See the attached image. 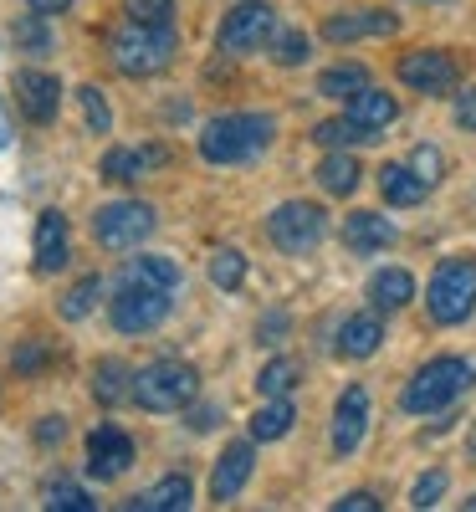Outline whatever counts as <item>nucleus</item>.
Here are the masks:
<instances>
[{
  "mask_svg": "<svg viewBox=\"0 0 476 512\" xmlns=\"http://www.w3.org/2000/svg\"><path fill=\"white\" fill-rule=\"evenodd\" d=\"M123 16L144 26H169L175 21V0H123Z\"/></svg>",
  "mask_w": 476,
  "mask_h": 512,
  "instance_id": "f704fd0d",
  "label": "nucleus"
},
{
  "mask_svg": "<svg viewBox=\"0 0 476 512\" xmlns=\"http://www.w3.org/2000/svg\"><path fill=\"white\" fill-rule=\"evenodd\" d=\"M333 507L338 512H379V497L374 492H349V497H338Z\"/></svg>",
  "mask_w": 476,
  "mask_h": 512,
  "instance_id": "a19ab883",
  "label": "nucleus"
},
{
  "mask_svg": "<svg viewBox=\"0 0 476 512\" xmlns=\"http://www.w3.org/2000/svg\"><path fill=\"white\" fill-rule=\"evenodd\" d=\"M113 328L118 333H149L169 318V292L164 287H144V282H118L113 292Z\"/></svg>",
  "mask_w": 476,
  "mask_h": 512,
  "instance_id": "0eeeda50",
  "label": "nucleus"
},
{
  "mask_svg": "<svg viewBox=\"0 0 476 512\" xmlns=\"http://www.w3.org/2000/svg\"><path fill=\"white\" fill-rule=\"evenodd\" d=\"M164 159H169L164 149H108V154H103V180L134 185V180L149 175V169H159Z\"/></svg>",
  "mask_w": 476,
  "mask_h": 512,
  "instance_id": "6ab92c4d",
  "label": "nucleus"
},
{
  "mask_svg": "<svg viewBox=\"0 0 476 512\" xmlns=\"http://www.w3.org/2000/svg\"><path fill=\"white\" fill-rule=\"evenodd\" d=\"M11 144V118H6V108H0V149Z\"/></svg>",
  "mask_w": 476,
  "mask_h": 512,
  "instance_id": "49530a36",
  "label": "nucleus"
},
{
  "mask_svg": "<svg viewBox=\"0 0 476 512\" xmlns=\"http://www.w3.org/2000/svg\"><path fill=\"white\" fill-rule=\"evenodd\" d=\"M400 16L395 11H338L323 21V41L333 47H349V41H369V36H395Z\"/></svg>",
  "mask_w": 476,
  "mask_h": 512,
  "instance_id": "f8f14e48",
  "label": "nucleus"
},
{
  "mask_svg": "<svg viewBox=\"0 0 476 512\" xmlns=\"http://www.w3.org/2000/svg\"><path fill=\"white\" fill-rule=\"evenodd\" d=\"M195 390H200V374L180 359H159V364H144L134 374V400H139V410H154V415L190 410Z\"/></svg>",
  "mask_w": 476,
  "mask_h": 512,
  "instance_id": "20e7f679",
  "label": "nucleus"
},
{
  "mask_svg": "<svg viewBox=\"0 0 476 512\" xmlns=\"http://www.w3.org/2000/svg\"><path fill=\"white\" fill-rule=\"evenodd\" d=\"M128 466H134V441H128L118 425H98V431L88 436V472L98 482H113L123 477Z\"/></svg>",
  "mask_w": 476,
  "mask_h": 512,
  "instance_id": "ddd939ff",
  "label": "nucleus"
},
{
  "mask_svg": "<svg viewBox=\"0 0 476 512\" xmlns=\"http://www.w3.org/2000/svg\"><path fill=\"white\" fill-rule=\"evenodd\" d=\"M410 297H415V277H410L405 267H384V272L369 277V303H374L379 313H400Z\"/></svg>",
  "mask_w": 476,
  "mask_h": 512,
  "instance_id": "412c9836",
  "label": "nucleus"
},
{
  "mask_svg": "<svg viewBox=\"0 0 476 512\" xmlns=\"http://www.w3.org/2000/svg\"><path fill=\"white\" fill-rule=\"evenodd\" d=\"M123 282H144V287H164V292H175V287H180V267L169 262V256H128Z\"/></svg>",
  "mask_w": 476,
  "mask_h": 512,
  "instance_id": "b1692460",
  "label": "nucleus"
},
{
  "mask_svg": "<svg viewBox=\"0 0 476 512\" xmlns=\"http://www.w3.org/2000/svg\"><path fill=\"white\" fill-rule=\"evenodd\" d=\"M215 420H221V410H215V405H205V410H195V415H190V425H195V431H210Z\"/></svg>",
  "mask_w": 476,
  "mask_h": 512,
  "instance_id": "c03bdc74",
  "label": "nucleus"
},
{
  "mask_svg": "<svg viewBox=\"0 0 476 512\" xmlns=\"http://www.w3.org/2000/svg\"><path fill=\"white\" fill-rule=\"evenodd\" d=\"M379 344H384V323H379V313H354V318H343L338 323V359H369V354H379Z\"/></svg>",
  "mask_w": 476,
  "mask_h": 512,
  "instance_id": "f3484780",
  "label": "nucleus"
},
{
  "mask_svg": "<svg viewBox=\"0 0 476 512\" xmlns=\"http://www.w3.org/2000/svg\"><path fill=\"white\" fill-rule=\"evenodd\" d=\"M379 190H384L389 205H420L430 185L415 175L410 164H384V169H379Z\"/></svg>",
  "mask_w": 476,
  "mask_h": 512,
  "instance_id": "5701e85b",
  "label": "nucleus"
},
{
  "mask_svg": "<svg viewBox=\"0 0 476 512\" xmlns=\"http://www.w3.org/2000/svg\"><path fill=\"white\" fill-rule=\"evenodd\" d=\"M98 292H103V277H82V282L62 297V303H57V313H62L67 323H82V318L98 308Z\"/></svg>",
  "mask_w": 476,
  "mask_h": 512,
  "instance_id": "c756f323",
  "label": "nucleus"
},
{
  "mask_svg": "<svg viewBox=\"0 0 476 512\" xmlns=\"http://www.w3.org/2000/svg\"><path fill=\"white\" fill-rule=\"evenodd\" d=\"M108 52H113V67H118V72H128V77H154V72H164L169 62H175L180 36H175V26L128 21L123 31H113Z\"/></svg>",
  "mask_w": 476,
  "mask_h": 512,
  "instance_id": "f03ea898",
  "label": "nucleus"
},
{
  "mask_svg": "<svg viewBox=\"0 0 476 512\" xmlns=\"http://www.w3.org/2000/svg\"><path fill=\"white\" fill-rule=\"evenodd\" d=\"M446 497V472L436 466V472H425L415 487H410V507H436Z\"/></svg>",
  "mask_w": 476,
  "mask_h": 512,
  "instance_id": "e433bc0d",
  "label": "nucleus"
},
{
  "mask_svg": "<svg viewBox=\"0 0 476 512\" xmlns=\"http://www.w3.org/2000/svg\"><path fill=\"white\" fill-rule=\"evenodd\" d=\"M425 308H430V323H466L476 313V262L471 256H451V262L436 267V277H430L425 287Z\"/></svg>",
  "mask_w": 476,
  "mask_h": 512,
  "instance_id": "7ed1b4c3",
  "label": "nucleus"
},
{
  "mask_svg": "<svg viewBox=\"0 0 476 512\" xmlns=\"http://www.w3.org/2000/svg\"><path fill=\"white\" fill-rule=\"evenodd\" d=\"M272 31H277V11L267 6V0H246V6H236L221 21V52L226 57H246L256 47H267Z\"/></svg>",
  "mask_w": 476,
  "mask_h": 512,
  "instance_id": "1a4fd4ad",
  "label": "nucleus"
},
{
  "mask_svg": "<svg viewBox=\"0 0 476 512\" xmlns=\"http://www.w3.org/2000/svg\"><path fill=\"white\" fill-rule=\"evenodd\" d=\"M343 241H349V251H359V256H374L384 246H395V221L379 216V210H354V216L343 221Z\"/></svg>",
  "mask_w": 476,
  "mask_h": 512,
  "instance_id": "dca6fc26",
  "label": "nucleus"
},
{
  "mask_svg": "<svg viewBox=\"0 0 476 512\" xmlns=\"http://www.w3.org/2000/svg\"><path fill=\"white\" fill-rule=\"evenodd\" d=\"M251 466H256V451L251 441H236L221 451V461H215V477H210V497L215 502H231L246 482H251Z\"/></svg>",
  "mask_w": 476,
  "mask_h": 512,
  "instance_id": "2eb2a0df",
  "label": "nucleus"
},
{
  "mask_svg": "<svg viewBox=\"0 0 476 512\" xmlns=\"http://www.w3.org/2000/svg\"><path fill=\"white\" fill-rule=\"evenodd\" d=\"M62 431H67L62 415H47V420L36 425V441H41V446H52V441H62Z\"/></svg>",
  "mask_w": 476,
  "mask_h": 512,
  "instance_id": "37998d69",
  "label": "nucleus"
},
{
  "mask_svg": "<svg viewBox=\"0 0 476 512\" xmlns=\"http://www.w3.org/2000/svg\"><path fill=\"white\" fill-rule=\"evenodd\" d=\"M359 88H369V72L364 67H328L318 77V98H354Z\"/></svg>",
  "mask_w": 476,
  "mask_h": 512,
  "instance_id": "c85d7f7f",
  "label": "nucleus"
},
{
  "mask_svg": "<svg viewBox=\"0 0 476 512\" xmlns=\"http://www.w3.org/2000/svg\"><path fill=\"white\" fill-rule=\"evenodd\" d=\"M359 180H364V169H359L354 154H338V149H333V154L318 164V185H323L328 195H354Z\"/></svg>",
  "mask_w": 476,
  "mask_h": 512,
  "instance_id": "393cba45",
  "label": "nucleus"
},
{
  "mask_svg": "<svg viewBox=\"0 0 476 512\" xmlns=\"http://www.w3.org/2000/svg\"><path fill=\"white\" fill-rule=\"evenodd\" d=\"M471 456H476V431H471Z\"/></svg>",
  "mask_w": 476,
  "mask_h": 512,
  "instance_id": "de8ad7c7",
  "label": "nucleus"
},
{
  "mask_svg": "<svg viewBox=\"0 0 476 512\" xmlns=\"http://www.w3.org/2000/svg\"><path fill=\"white\" fill-rule=\"evenodd\" d=\"M466 507H471V512H476V497H471V502H466Z\"/></svg>",
  "mask_w": 476,
  "mask_h": 512,
  "instance_id": "09e8293b",
  "label": "nucleus"
},
{
  "mask_svg": "<svg viewBox=\"0 0 476 512\" xmlns=\"http://www.w3.org/2000/svg\"><path fill=\"white\" fill-rule=\"evenodd\" d=\"M456 77H461V67H456V57H451V52L425 47V52L400 57V82H405V88H415V93L441 98V93H451V88H456Z\"/></svg>",
  "mask_w": 476,
  "mask_h": 512,
  "instance_id": "9d476101",
  "label": "nucleus"
},
{
  "mask_svg": "<svg viewBox=\"0 0 476 512\" xmlns=\"http://www.w3.org/2000/svg\"><path fill=\"white\" fill-rule=\"evenodd\" d=\"M77 98H82V113H88V128H93V134H108V128H113V113H108L103 93L93 88V82H82Z\"/></svg>",
  "mask_w": 476,
  "mask_h": 512,
  "instance_id": "c9c22d12",
  "label": "nucleus"
},
{
  "mask_svg": "<svg viewBox=\"0 0 476 512\" xmlns=\"http://www.w3.org/2000/svg\"><path fill=\"white\" fill-rule=\"evenodd\" d=\"M471 379H476V369L466 364V359H430L410 384H405V410L410 415H436V410H446L461 390H471Z\"/></svg>",
  "mask_w": 476,
  "mask_h": 512,
  "instance_id": "39448f33",
  "label": "nucleus"
},
{
  "mask_svg": "<svg viewBox=\"0 0 476 512\" xmlns=\"http://www.w3.org/2000/svg\"><path fill=\"white\" fill-rule=\"evenodd\" d=\"M16 47H26L31 57H47V52H52V31H47V16H41V11L21 16V21H16Z\"/></svg>",
  "mask_w": 476,
  "mask_h": 512,
  "instance_id": "2f4dec72",
  "label": "nucleus"
},
{
  "mask_svg": "<svg viewBox=\"0 0 476 512\" xmlns=\"http://www.w3.org/2000/svg\"><path fill=\"white\" fill-rule=\"evenodd\" d=\"M195 502V482L190 477H164V482H154L149 492H139L134 502H128V507H134V512H185Z\"/></svg>",
  "mask_w": 476,
  "mask_h": 512,
  "instance_id": "aec40b11",
  "label": "nucleus"
},
{
  "mask_svg": "<svg viewBox=\"0 0 476 512\" xmlns=\"http://www.w3.org/2000/svg\"><path fill=\"white\" fill-rule=\"evenodd\" d=\"M93 395H98L103 405L134 400V374H128V364H118V359H103V364L93 369Z\"/></svg>",
  "mask_w": 476,
  "mask_h": 512,
  "instance_id": "bb28decb",
  "label": "nucleus"
},
{
  "mask_svg": "<svg viewBox=\"0 0 476 512\" xmlns=\"http://www.w3.org/2000/svg\"><path fill=\"white\" fill-rule=\"evenodd\" d=\"M410 169H415V175H420L425 185H436V180H441V169H446V159H441L436 149H430V144H425V149H415V159H410Z\"/></svg>",
  "mask_w": 476,
  "mask_h": 512,
  "instance_id": "58836bf2",
  "label": "nucleus"
},
{
  "mask_svg": "<svg viewBox=\"0 0 476 512\" xmlns=\"http://www.w3.org/2000/svg\"><path fill=\"white\" fill-rule=\"evenodd\" d=\"M272 134H277V123L267 113H221V118L205 123L200 154L210 164H246L272 144Z\"/></svg>",
  "mask_w": 476,
  "mask_h": 512,
  "instance_id": "f257e3e1",
  "label": "nucleus"
},
{
  "mask_svg": "<svg viewBox=\"0 0 476 512\" xmlns=\"http://www.w3.org/2000/svg\"><path fill=\"white\" fill-rule=\"evenodd\" d=\"M16 103H21V113L31 123H52L57 108H62V82L52 72L26 67V72H16Z\"/></svg>",
  "mask_w": 476,
  "mask_h": 512,
  "instance_id": "4468645a",
  "label": "nucleus"
},
{
  "mask_svg": "<svg viewBox=\"0 0 476 512\" xmlns=\"http://www.w3.org/2000/svg\"><path fill=\"white\" fill-rule=\"evenodd\" d=\"M41 359H47V349H41V344H21V349L11 354V364H16L21 374H36V369H41Z\"/></svg>",
  "mask_w": 476,
  "mask_h": 512,
  "instance_id": "ea45409f",
  "label": "nucleus"
},
{
  "mask_svg": "<svg viewBox=\"0 0 476 512\" xmlns=\"http://www.w3.org/2000/svg\"><path fill=\"white\" fill-rule=\"evenodd\" d=\"M210 282H215V287H226V292L241 287V282H246V256H241L236 246L215 251V256H210Z\"/></svg>",
  "mask_w": 476,
  "mask_h": 512,
  "instance_id": "473e14b6",
  "label": "nucleus"
},
{
  "mask_svg": "<svg viewBox=\"0 0 476 512\" xmlns=\"http://www.w3.org/2000/svg\"><path fill=\"white\" fill-rule=\"evenodd\" d=\"M456 123H461V128H471V134H476V88L456 93Z\"/></svg>",
  "mask_w": 476,
  "mask_h": 512,
  "instance_id": "79ce46f5",
  "label": "nucleus"
},
{
  "mask_svg": "<svg viewBox=\"0 0 476 512\" xmlns=\"http://www.w3.org/2000/svg\"><path fill=\"white\" fill-rule=\"evenodd\" d=\"M313 139H318L323 149H343V144H374L379 134H374V128H364V123H354L349 113H343V118L318 123V128H313Z\"/></svg>",
  "mask_w": 476,
  "mask_h": 512,
  "instance_id": "cd10ccee",
  "label": "nucleus"
},
{
  "mask_svg": "<svg viewBox=\"0 0 476 512\" xmlns=\"http://www.w3.org/2000/svg\"><path fill=\"white\" fill-rule=\"evenodd\" d=\"M267 236L287 256H308L328 236V216H323L313 200H287V205H277L272 216H267Z\"/></svg>",
  "mask_w": 476,
  "mask_h": 512,
  "instance_id": "423d86ee",
  "label": "nucleus"
},
{
  "mask_svg": "<svg viewBox=\"0 0 476 512\" xmlns=\"http://www.w3.org/2000/svg\"><path fill=\"white\" fill-rule=\"evenodd\" d=\"M297 379H302V364H297V359H272L262 374H256V390L272 400V395H287Z\"/></svg>",
  "mask_w": 476,
  "mask_h": 512,
  "instance_id": "7c9ffc66",
  "label": "nucleus"
},
{
  "mask_svg": "<svg viewBox=\"0 0 476 512\" xmlns=\"http://www.w3.org/2000/svg\"><path fill=\"white\" fill-rule=\"evenodd\" d=\"M26 6H31V11H41V16H57V11H67V6H72V0H26Z\"/></svg>",
  "mask_w": 476,
  "mask_h": 512,
  "instance_id": "a18cd8bd",
  "label": "nucleus"
},
{
  "mask_svg": "<svg viewBox=\"0 0 476 512\" xmlns=\"http://www.w3.org/2000/svg\"><path fill=\"white\" fill-rule=\"evenodd\" d=\"M67 267V216L41 210L36 216V272H62Z\"/></svg>",
  "mask_w": 476,
  "mask_h": 512,
  "instance_id": "a211bd4d",
  "label": "nucleus"
},
{
  "mask_svg": "<svg viewBox=\"0 0 476 512\" xmlns=\"http://www.w3.org/2000/svg\"><path fill=\"white\" fill-rule=\"evenodd\" d=\"M395 113H400V103H395V93H379V88H359L354 98H349V118L354 123H364V128H389L395 123Z\"/></svg>",
  "mask_w": 476,
  "mask_h": 512,
  "instance_id": "4be33fe9",
  "label": "nucleus"
},
{
  "mask_svg": "<svg viewBox=\"0 0 476 512\" xmlns=\"http://www.w3.org/2000/svg\"><path fill=\"white\" fill-rule=\"evenodd\" d=\"M369 436V390L364 384H349L338 395V410H333V451L338 456H354Z\"/></svg>",
  "mask_w": 476,
  "mask_h": 512,
  "instance_id": "9b49d317",
  "label": "nucleus"
},
{
  "mask_svg": "<svg viewBox=\"0 0 476 512\" xmlns=\"http://www.w3.org/2000/svg\"><path fill=\"white\" fill-rule=\"evenodd\" d=\"M272 57H277L282 67H297L302 57H308V36H302V31H282V36H272Z\"/></svg>",
  "mask_w": 476,
  "mask_h": 512,
  "instance_id": "4c0bfd02",
  "label": "nucleus"
},
{
  "mask_svg": "<svg viewBox=\"0 0 476 512\" xmlns=\"http://www.w3.org/2000/svg\"><path fill=\"white\" fill-rule=\"evenodd\" d=\"M149 231H154V205H144V200H113V205H103L98 216H93V236L108 251L139 246Z\"/></svg>",
  "mask_w": 476,
  "mask_h": 512,
  "instance_id": "6e6552de",
  "label": "nucleus"
},
{
  "mask_svg": "<svg viewBox=\"0 0 476 512\" xmlns=\"http://www.w3.org/2000/svg\"><path fill=\"white\" fill-rule=\"evenodd\" d=\"M47 507H52V512H93L98 502L82 492L77 482H52V487H47Z\"/></svg>",
  "mask_w": 476,
  "mask_h": 512,
  "instance_id": "72a5a7b5",
  "label": "nucleus"
},
{
  "mask_svg": "<svg viewBox=\"0 0 476 512\" xmlns=\"http://www.w3.org/2000/svg\"><path fill=\"white\" fill-rule=\"evenodd\" d=\"M292 420H297V410L287 405V395H272L262 410L251 415V441H282L292 431Z\"/></svg>",
  "mask_w": 476,
  "mask_h": 512,
  "instance_id": "a878e982",
  "label": "nucleus"
}]
</instances>
